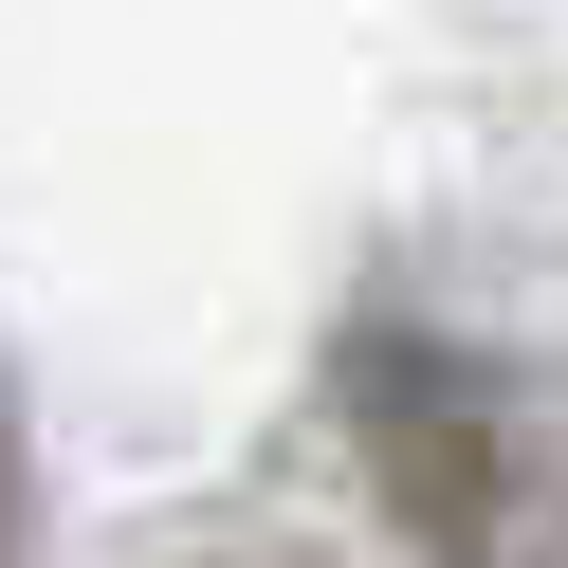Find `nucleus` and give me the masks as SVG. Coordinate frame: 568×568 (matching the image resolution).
Instances as JSON below:
<instances>
[{
    "mask_svg": "<svg viewBox=\"0 0 568 568\" xmlns=\"http://www.w3.org/2000/svg\"><path fill=\"white\" fill-rule=\"evenodd\" d=\"M19 514H38V477H19V385H0V550H19Z\"/></svg>",
    "mask_w": 568,
    "mask_h": 568,
    "instance_id": "f257e3e1",
    "label": "nucleus"
}]
</instances>
